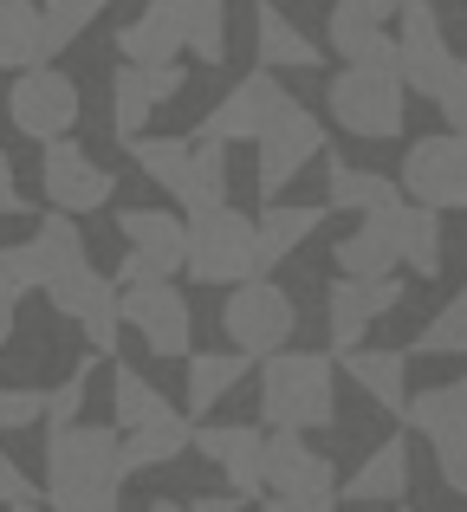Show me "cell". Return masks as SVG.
Here are the masks:
<instances>
[{"instance_id":"d6a6232c","label":"cell","mask_w":467,"mask_h":512,"mask_svg":"<svg viewBox=\"0 0 467 512\" xmlns=\"http://www.w3.org/2000/svg\"><path fill=\"white\" fill-rule=\"evenodd\" d=\"M111 409H117V428L130 435V428H143V422H156V415H169L176 402H169V396H163V389H156L143 370L117 363V370H111Z\"/></svg>"},{"instance_id":"d590c367","label":"cell","mask_w":467,"mask_h":512,"mask_svg":"<svg viewBox=\"0 0 467 512\" xmlns=\"http://www.w3.org/2000/svg\"><path fill=\"white\" fill-rule=\"evenodd\" d=\"M409 350H416V357H467V286L416 331V344H409Z\"/></svg>"},{"instance_id":"9c48e42d","label":"cell","mask_w":467,"mask_h":512,"mask_svg":"<svg viewBox=\"0 0 467 512\" xmlns=\"http://www.w3.org/2000/svg\"><path fill=\"white\" fill-rule=\"evenodd\" d=\"M7 117L20 137H33L39 150L78 130V85L59 72V65H26L13 72V91H7Z\"/></svg>"},{"instance_id":"52a82bcc","label":"cell","mask_w":467,"mask_h":512,"mask_svg":"<svg viewBox=\"0 0 467 512\" xmlns=\"http://www.w3.org/2000/svg\"><path fill=\"white\" fill-rule=\"evenodd\" d=\"M221 331H228L234 350H247L253 363L279 357V350L292 344V331H299V305H292L286 286H273V279H247V286H228V305H221Z\"/></svg>"},{"instance_id":"ac0fdd59","label":"cell","mask_w":467,"mask_h":512,"mask_svg":"<svg viewBox=\"0 0 467 512\" xmlns=\"http://www.w3.org/2000/svg\"><path fill=\"white\" fill-rule=\"evenodd\" d=\"M195 454L228 474L234 500H260L266 493V428H253V422H202L195 428Z\"/></svg>"},{"instance_id":"d4e9b609","label":"cell","mask_w":467,"mask_h":512,"mask_svg":"<svg viewBox=\"0 0 467 512\" xmlns=\"http://www.w3.org/2000/svg\"><path fill=\"white\" fill-rule=\"evenodd\" d=\"M117 59L124 65H176L182 59V26L169 20V7H143L117 26Z\"/></svg>"},{"instance_id":"44dd1931","label":"cell","mask_w":467,"mask_h":512,"mask_svg":"<svg viewBox=\"0 0 467 512\" xmlns=\"http://www.w3.org/2000/svg\"><path fill=\"white\" fill-rule=\"evenodd\" d=\"M253 52H260L266 72H318V65H325L318 39L299 33V26L286 20V7H260L253 13Z\"/></svg>"},{"instance_id":"f546056e","label":"cell","mask_w":467,"mask_h":512,"mask_svg":"<svg viewBox=\"0 0 467 512\" xmlns=\"http://www.w3.org/2000/svg\"><path fill=\"white\" fill-rule=\"evenodd\" d=\"M150 7H169V20L182 26V46L202 65H215L228 52V7L221 0H150Z\"/></svg>"},{"instance_id":"8d00e7d4","label":"cell","mask_w":467,"mask_h":512,"mask_svg":"<svg viewBox=\"0 0 467 512\" xmlns=\"http://www.w3.org/2000/svg\"><path fill=\"white\" fill-rule=\"evenodd\" d=\"M26 292H46V260L39 247H0V305H20Z\"/></svg>"},{"instance_id":"7402d4cb","label":"cell","mask_w":467,"mask_h":512,"mask_svg":"<svg viewBox=\"0 0 467 512\" xmlns=\"http://www.w3.org/2000/svg\"><path fill=\"white\" fill-rule=\"evenodd\" d=\"M403 422L416 428L429 448H455V441H467V376H461V383L416 389L409 409H403Z\"/></svg>"},{"instance_id":"836d02e7","label":"cell","mask_w":467,"mask_h":512,"mask_svg":"<svg viewBox=\"0 0 467 512\" xmlns=\"http://www.w3.org/2000/svg\"><path fill=\"white\" fill-rule=\"evenodd\" d=\"M33 247H39V260H46V286H52L59 273H78V266H91V253H85V227H78V214H59V208H52L46 221H39Z\"/></svg>"},{"instance_id":"7a4b0ae2","label":"cell","mask_w":467,"mask_h":512,"mask_svg":"<svg viewBox=\"0 0 467 512\" xmlns=\"http://www.w3.org/2000/svg\"><path fill=\"white\" fill-rule=\"evenodd\" d=\"M403 33H396V65H403V85L416 98L442 104L448 130H467V59L448 46L442 33V13L429 0H403Z\"/></svg>"},{"instance_id":"ffe728a7","label":"cell","mask_w":467,"mask_h":512,"mask_svg":"<svg viewBox=\"0 0 467 512\" xmlns=\"http://www.w3.org/2000/svg\"><path fill=\"white\" fill-rule=\"evenodd\" d=\"M409 493V441L390 435L364 454L351 480H338V506H396Z\"/></svg>"},{"instance_id":"4fadbf2b","label":"cell","mask_w":467,"mask_h":512,"mask_svg":"<svg viewBox=\"0 0 467 512\" xmlns=\"http://www.w3.org/2000/svg\"><path fill=\"white\" fill-rule=\"evenodd\" d=\"M253 150H260V169H253V182H260L266 201H279V188H286L292 175H305V169L318 163V150H325V124H318V117L305 111L299 98H292L286 111H279V124L266 130Z\"/></svg>"},{"instance_id":"7c38bea8","label":"cell","mask_w":467,"mask_h":512,"mask_svg":"<svg viewBox=\"0 0 467 512\" xmlns=\"http://www.w3.org/2000/svg\"><path fill=\"white\" fill-rule=\"evenodd\" d=\"M124 325L156 357H195V312L176 279H130L124 286Z\"/></svg>"},{"instance_id":"3957f363","label":"cell","mask_w":467,"mask_h":512,"mask_svg":"<svg viewBox=\"0 0 467 512\" xmlns=\"http://www.w3.org/2000/svg\"><path fill=\"white\" fill-rule=\"evenodd\" d=\"M338 415V370L318 350H279L260 363V422L266 428H292V435H312L331 428Z\"/></svg>"},{"instance_id":"ba28073f","label":"cell","mask_w":467,"mask_h":512,"mask_svg":"<svg viewBox=\"0 0 467 512\" xmlns=\"http://www.w3.org/2000/svg\"><path fill=\"white\" fill-rule=\"evenodd\" d=\"M117 234H124V266H117V286L130 279H176L189 273V221L169 208H124L117 214Z\"/></svg>"},{"instance_id":"e575fe53","label":"cell","mask_w":467,"mask_h":512,"mask_svg":"<svg viewBox=\"0 0 467 512\" xmlns=\"http://www.w3.org/2000/svg\"><path fill=\"white\" fill-rule=\"evenodd\" d=\"M39 65V0H0V72Z\"/></svg>"},{"instance_id":"1f68e13d","label":"cell","mask_w":467,"mask_h":512,"mask_svg":"<svg viewBox=\"0 0 467 512\" xmlns=\"http://www.w3.org/2000/svg\"><path fill=\"white\" fill-rule=\"evenodd\" d=\"M98 13H104V0H39V65L72 52L98 26Z\"/></svg>"},{"instance_id":"2e32d148","label":"cell","mask_w":467,"mask_h":512,"mask_svg":"<svg viewBox=\"0 0 467 512\" xmlns=\"http://www.w3.org/2000/svg\"><path fill=\"white\" fill-rule=\"evenodd\" d=\"M396 13H403V0H331L325 13L331 52L351 65H396V39H390Z\"/></svg>"},{"instance_id":"8992f818","label":"cell","mask_w":467,"mask_h":512,"mask_svg":"<svg viewBox=\"0 0 467 512\" xmlns=\"http://www.w3.org/2000/svg\"><path fill=\"white\" fill-rule=\"evenodd\" d=\"M266 260H260V221L240 208H202L189 214V279L195 286H247L260 279Z\"/></svg>"},{"instance_id":"f6af8a7d","label":"cell","mask_w":467,"mask_h":512,"mask_svg":"<svg viewBox=\"0 0 467 512\" xmlns=\"http://www.w3.org/2000/svg\"><path fill=\"white\" fill-rule=\"evenodd\" d=\"M7 338H13V305H0V350H7Z\"/></svg>"},{"instance_id":"5b68a950","label":"cell","mask_w":467,"mask_h":512,"mask_svg":"<svg viewBox=\"0 0 467 512\" xmlns=\"http://www.w3.org/2000/svg\"><path fill=\"white\" fill-rule=\"evenodd\" d=\"M325 111L338 117V130L364 143H390L409 124V85L403 65H344L325 78Z\"/></svg>"},{"instance_id":"277c9868","label":"cell","mask_w":467,"mask_h":512,"mask_svg":"<svg viewBox=\"0 0 467 512\" xmlns=\"http://www.w3.org/2000/svg\"><path fill=\"white\" fill-rule=\"evenodd\" d=\"M130 163L150 175L163 195L182 201V214H202L228 201V143L202 137V143H182V137H137L130 143Z\"/></svg>"},{"instance_id":"cb8c5ba5","label":"cell","mask_w":467,"mask_h":512,"mask_svg":"<svg viewBox=\"0 0 467 512\" xmlns=\"http://www.w3.org/2000/svg\"><path fill=\"white\" fill-rule=\"evenodd\" d=\"M325 201L338 214H383V208H403V182H390V175H370V169H357V163H331L325 169Z\"/></svg>"},{"instance_id":"4316f807","label":"cell","mask_w":467,"mask_h":512,"mask_svg":"<svg viewBox=\"0 0 467 512\" xmlns=\"http://www.w3.org/2000/svg\"><path fill=\"white\" fill-rule=\"evenodd\" d=\"M189 448H195V422L182 409H169V415H156V422H143V428L124 435V467L130 474H150V467L176 461V454H189Z\"/></svg>"},{"instance_id":"5bb4252c","label":"cell","mask_w":467,"mask_h":512,"mask_svg":"<svg viewBox=\"0 0 467 512\" xmlns=\"http://www.w3.org/2000/svg\"><path fill=\"white\" fill-rule=\"evenodd\" d=\"M286 104L292 98H286V85H279V72H266V65H260V72H247L228 98L202 117V137H215V143H260L266 130L279 124Z\"/></svg>"},{"instance_id":"bcb514c9","label":"cell","mask_w":467,"mask_h":512,"mask_svg":"<svg viewBox=\"0 0 467 512\" xmlns=\"http://www.w3.org/2000/svg\"><path fill=\"white\" fill-rule=\"evenodd\" d=\"M150 512H189V500H150Z\"/></svg>"},{"instance_id":"7bdbcfd3","label":"cell","mask_w":467,"mask_h":512,"mask_svg":"<svg viewBox=\"0 0 467 512\" xmlns=\"http://www.w3.org/2000/svg\"><path fill=\"white\" fill-rule=\"evenodd\" d=\"M0 214H20V182H13L7 150H0Z\"/></svg>"},{"instance_id":"83f0119b","label":"cell","mask_w":467,"mask_h":512,"mask_svg":"<svg viewBox=\"0 0 467 512\" xmlns=\"http://www.w3.org/2000/svg\"><path fill=\"white\" fill-rule=\"evenodd\" d=\"M253 357L247 350H195L189 357V415H208L221 396H234L247 383Z\"/></svg>"},{"instance_id":"ee69618b","label":"cell","mask_w":467,"mask_h":512,"mask_svg":"<svg viewBox=\"0 0 467 512\" xmlns=\"http://www.w3.org/2000/svg\"><path fill=\"white\" fill-rule=\"evenodd\" d=\"M189 512H240L234 493H202V500H189Z\"/></svg>"},{"instance_id":"7dc6e473","label":"cell","mask_w":467,"mask_h":512,"mask_svg":"<svg viewBox=\"0 0 467 512\" xmlns=\"http://www.w3.org/2000/svg\"><path fill=\"white\" fill-rule=\"evenodd\" d=\"M7 512H39V493H33V500H20V506H7Z\"/></svg>"},{"instance_id":"4dcf8cb0","label":"cell","mask_w":467,"mask_h":512,"mask_svg":"<svg viewBox=\"0 0 467 512\" xmlns=\"http://www.w3.org/2000/svg\"><path fill=\"white\" fill-rule=\"evenodd\" d=\"M318 227H325V208H286V201H266V208H260V260L286 266Z\"/></svg>"},{"instance_id":"8fae6325","label":"cell","mask_w":467,"mask_h":512,"mask_svg":"<svg viewBox=\"0 0 467 512\" xmlns=\"http://www.w3.org/2000/svg\"><path fill=\"white\" fill-rule=\"evenodd\" d=\"M46 299H52L59 318H72V325L85 331V344L98 350V357L117 350V331H124V286H117V279H104L98 266H78V273L52 279Z\"/></svg>"},{"instance_id":"9a60e30c","label":"cell","mask_w":467,"mask_h":512,"mask_svg":"<svg viewBox=\"0 0 467 512\" xmlns=\"http://www.w3.org/2000/svg\"><path fill=\"white\" fill-rule=\"evenodd\" d=\"M39 188H46V201L59 214H98L104 201L117 195L111 169H104L98 156H85L72 137L46 143V156H39Z\"/></svg>"},{"instance_id":"f1b7e54d","label":"cell","mask_w":467,"mask_h":512,"mask_svg":"<svg viewBox=\"0 0 467 512\" xmlns=\"http://www.w3.org/2000/svg\"><path fill=\"white\" fill-rule=\"evenodd\" d=\"M156 85H150V65H117L111 72V137L124 143H137L143 137V124H150V111H156Z\"/></svg>"},{"instance_id":"b9f144b4","label":"cell","mask_w":467,"mask_h":512,"mask_svg":"<svg viewBox=\"0 0 467 512\" xmlns=\"http://www.w3.org/2000/svg\"><path fill=\"white\" fill-rule=\"evenodd\" d=\"M260 512H338V493H318V500H286V493H273Z\"/></svg>"},{"instance_id":"30bf717a","label":"cell","mask_w":467,"mask_h":512,"mask_svg":"<svg viewBox=\"0 0 467 512\" xmlns=\"http://www.w3.org/2000/svg\"><path fill=\"white\" fill-rule=\"evenodd\" d=\"M403 195L416 201V208H435V214L467 208V130H435V137L409 143Z\"/></svg>"},{"instance_id":"74e56055","label":"cell","mask_w":467,"mask_h":512,"mask_svg":"<svg viewBox=\"0 0 467 512\" xmlns=\"http://www.w3.org/2000/svg\"><path fill=\"white\" fill-rule=\"evenodd\" d=\"M403 266L416 279H435L442 273V214L435 208H416V221H409V247H403Z\"/></svg>"},{"instance_id":"ab89813d","label":"cell","mask_w":467,"mask_h":512,"mask_svg":"<svg viewBox=\"0 0 467 512\" xmlns=\"http://www.w3.org/2000/svg\"><path fill=\"white\" fill-rule=\"evenodd\" d=\"M46 402H52V389H33V383L0 389V435H7V428H33V422H46Z\"/></svg>"},{"instance_id":"c3c4849f","label":"cell","mask_w":467,"mask_h":512,"mask_svg":"<svg viewBox=\"0 0 467 512\" xmlns=\"http://www.w3.org/2000/svg\"><path fill=\"white\" fill-rule=\"evenodd\" d=\"M143 7H150V0H143Z\"/></svg>"},{"instance_id":"484cf974","label":"cell","mask_w":467,"mask_h":512,"mask_svg":"<svg viewBox=\"0 0 467 512\" xmlns=\"http://www.w3.org/2000/svg\"><path fill=\"white\" fill-rule=\"evenodd\" d=\"M377 325V299H370V279H331L325 292V331H331V350L338 357H351V350H364V331Z\"/></svg>"},{"instance_id":"603a6c76","label":"cell","mask_w":467,"mask_h":512,"mask_svg":"<svg viewBox=\"0 0 467 512\" xmlns=\"http://www.w3.org/2000/svg\"><path fill=\"white\" fill-rule=\"evenodd\" d=\"M338 363H344V376L390 415H403L409 396H416V389H409V350H351V357H338Z\"/></svg>"},{"instance_id":"60d3db41","label":"cell","mask_w":467,"mask_h":512,"mask_svg":"<svg viewBox=\"0 0 467 512\" xmlns=\"http://www.w3.org/2000/svg\"><path fill=\"white\" fill-rule=\"evenodd\" d=\"M20 500H33V487H26V474L0 454V506H20Z\"/></svg>"},{"instance_id":"f35d334b","label":"cell","mask_w":467,"mask_h":512,"mask_svg":"<svg viewBox=\"0 0 467 512\" xmlns=\"http://www.w3.org/2000/svg\"><path fill=\"white\" fill-rule=\"evenodd\" d=\"M91 370H98V350H91V357H78V370L65 376L59 389H52V402H46V428H72V422H78V409H85V389H91Z\"/></svg>"},{"instance_id":"e0dca14e","label":"cell","mask_w":467,"mask_h":512,"mask_svg":"<svg viewBox=\"0 0 467 512\" xmlns=\"http://www.w3.org/2000/svg\"><path fill=\"white\" fill-rule=\"evenodd\" d=\"M409 221H416V201L383 208V214H364V227L344 234L338 247H331V266H338L344 279H383V273H396V266H403V247H409Z\"/></svg>"},{"instance_id":"6da1fadb","label":"cell","mask_w":467,"mask_h":512,"mask_svg":"<svg viewBox=\"0 0 467 512\" xmlns=\"http://www.w3.org/2000/svg\"><path fill=\"white\" fill-rule=\"evenodd\" d=\"M124 428L72 422L46 428V506L52 512H117L124 487Z\"/></svg>"},{"instance_id":"d6986e66","label":"cell","mask_w":467,"mask_h":512,"mask_svg":"<svg viewBox=\"0 0 467 512\" xmlns=\"http://www.w3.org/2000/svg\"><path fill=\"white\" fill-rule=\"evenodd\" d=\"M266 493H286V500L338 493V467H331L305 435H292V428H266Z\"/></svg>"}]
</instances>
